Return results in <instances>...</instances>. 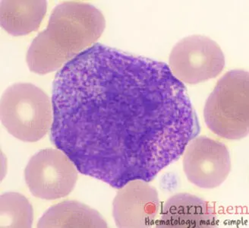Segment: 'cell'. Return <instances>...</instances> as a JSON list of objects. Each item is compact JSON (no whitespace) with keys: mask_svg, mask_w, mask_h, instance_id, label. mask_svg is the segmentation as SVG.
Returning <instances> with one entry per match:
<instances>
[{"mask_svg":"<svg viewBox=\"0 0 249 228\" xmlns=\"http://www.w3.org/2000/svg\"><path fill=\"white\" fill-rule=\"evenodd\" d=\"M52 104L53 143L80 173L115 189L154 180L200 132L186 88L166 63L101 43L56 74Z\"/></svg>","mask_w":249,"mask_h":228,"instance_id":"cell-1","label":"cell"},{"mask_svg":"<svg viewBox=\"0 0 249 228\" xmlns=\"http://www.w3.org/2000/svg\"><path fill=\"white\" fill-rule=\"evenodd\" d=\"M102 12L90 4L66 1L54 8L48 25L31 43L26 61L33 73L57 70L94 45L105 29Z\"/></svg>","mask_w":249,"mask_h":228,"instance_id":"cell-2","label":"cell"},{"mask_svg":"<svg viewBox=\"0 0 249 228\" xmlns=\"http://www.w3.org/2000/svg\"><path fill=\"white\" fill-rule=\"evenodd\" d=\"M249 77L244 70H232L218 81L204 106L208 128L231 140L245 138L249 129Z\"/></svg>","mask_w":249,"mask_h":228,"instance_id":"cell-3","label":"cell"},{"mask_svg":"<svg viewBox=\"0 0 249 228\" xmlns=\"http://www.w3.org/2000/svg\"><path fill=\"white\" fill-rule=\"evenodd\" d=\"M1 121L11 135L23 142L41 139L51 130L53 104L48 95L30 83L11 85L2 94Z\"/></svg>","mask_w":249,"mask_h":228,"instance_id":"cell-4","label":"cell"},{"mask_svg":"<svg viewBox=\"0 0 249 228\" xmlns=\"http://www.w3.org/2000/svg\"><path fill=\"white\" fill-rule=\"evenodd\" d=\"M225 66L220 46L211 38L192 35L183 38L170 53L169 68L182 83L196 85L215 78Z\"/></svg>","mask_w":249,"mask_h":228,"instance_id":"cell-5","label":"cell"},{"mask_svg":"<svg viewBox=\"0 0 249 228\" xmlns=\"http://www.w3.org/2000/svg\"><path fill=\"white\" fill-rule=\"evenodd\" d=\"M76 167L64 152L47 149L31 157L24 178L35 197L55 200L71 193L78 180Z\"/></svg>","mask_w":249,"mask_h":228,"instance_id":"cell-6","label":"cell"},{"mask_svg":"<svg viewBox=\"0 0 249 228\" xmlns=\"http://www.w3.org/2000/svg\"><path fill=\"white\" fill-rule=\"evenodd\" d=\"M183 154L184 172L188 180L197 187L216 188L230 174V152L219 141L196 136L187 145Z\"/></svg>","mask_w":249,"mask_h":228,"instance_id":"cell-7","label":"cell"},{"mask_svg":"<svg viewBox=\"0 0 249 228\" xmlns=\"http://www.w3.org/2000/svg\"><path fill=\"white\" fill-rule=\"evenodd\" d=\"M118 190L113 202L118 228H151L155 224L160 211L158 190L142 180L128 182Z\"/></svg>","mask_w":249,"mask_h":228,"instance_id":"cell-8","label":"cell"},{"mask_svg":"<svg viewBox=\"0 0 249 228\" xmlns=\"http://www.w3.org/2000/svg\"><path fill=\"white\" fill-rule=\"evenodd\" d=\"M216 214L209 203L189 193L173 195L163 205L158 228H204L217 227Z\"/></svg>","mask_w":249,"mask_h":228,"instance_id":"cell-9","label":"cell"},{"mask_svg":"<svg viewBox=\"0 0 249 228\" xmlns=\"http://www.w3.org/2000/svg\"><path fill=\"white\" fill-rule=\"evenodd\" d=\"M38 228H107L98 211L77 201H64L52 206L42 215Z\"/></svg>","mask_w":249,"mask_h":228,"instance_id":"cell-10","label":"cell"},{"mask_svg":"<svg viewBox=\"0 0 249 228\" xmlns=\"http://www.w3.org/2000/svg\"><path fill=\"white\" fill-rule=\"evenodd\" d=\"M47 2L11 1L0 2L1 25L13 36L28 35L36 31L47 12Z\"/></svg>","mask_w":249,"mask_h":228,"instance_id":"cell-11","label":"cell"},{"mask_svg":"<svg viewBox=\"0 0 249 228\" xmlns=\"http://www.w3.org/2000/svg\"><path fill=\"white\" fill-rule=\"evenodd\" d=\"M33 220V208L24 195L17 192H6L1 195V228H29L32 227Z\"/></svg>","mask_w":249,"mask_h":228,"instance_id":"cell-12","label":"cell"}]
</instances>
